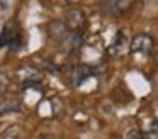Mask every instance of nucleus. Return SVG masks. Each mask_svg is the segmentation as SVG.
<instances>
[{
    "label": "nucleus",
    "mask_w": 158,
    "mask_h": 139,
    "mask_svg": "<svg viewBox=\"0 0 158 139\" xmlns=\"http://www.w3.org/2000/svg\"><path fill=\"white\" fill-rule=\"evenodd\" d=\"M19 37V26L15 20H7L4 26V29H2V32H0V47L7 46V44L14 43L15 39Z\"/></svg>",
    "instance_id": "obj_2"
},
{
    "label": "nucleus",
    "mask_w": 158,
    "mask_h": 139,
    "mask_svg": "<svg viewBox=\"0 0 158 139\" xmlns=\"http://www.w3.org/2000/svg\"><path fill=\"white\" fill-rule=\"evenodd\" d=\"M144 139H158V124H153L144 132Z\"/></svg>",
    "instance_id": "obj_7"
},
{
    "label": "nucleus",
    "mask_w": 158,
    "mask_h": 139,
    "mask_svg": "<svg viewBox=\"0 0 158 139\" xmlns=\"http://www.w3.org/2000/svg\"><path fill=\"white\" fill-rule=\"evenodd\" d=\"M65 24L70 31H75V32L80 31L85 26V14H83V10H80V9L68 10L65 15Z\"/></svg>",
    "instance_id": "obj_3"
},
{
    "label": "nucleus",
    "mask_w": 158,
    "mask_h": 139,
    "mask_svg": "<svg viewBox=\"0 0 158 139\" xmlns=\"http://www.w3.org/2000/svg\"><path fill=\"white\" fill-rule=\"evenodd\" d=\"M131 5H133V0H106L102 9H104V12L109 14V15H121V14H124Z\"/></svg>",
    "instance_id": "obj_4"
},
{
    "label": "nucleus",
    "mask_w": 158,
    "mask_h": 139,
    "mask_svg": "<svg viewBox=\"0 0 158 139\" xmlns=\"http://www.w3.org/2000/svg\"><path fill=\"white\" fill-rule=\"evenodd\" d=\"M155 47L153 37L148 34H136L131 41V51L133 53H141V54H150Z\"/></svg>",
    "instance_id": "obj_1"
},
{
    "label": "nucleus",
    "mask_w": 158,
    "mask_h": 139,
    "mask_svg": "<svg viewBox=\"0 0 158 139\" xmlns=\"http://www.w3.org/2000/svg\"><path fill=\"white\" fill-rule=\"evenodd\" d=\"M21 110V102L15 98H4L0 102V114H7V112H19Z\"/></svg>",
    "instance_id": "obj_5"
},
{
    "label": "nucleus",
    "mask_w": 158,
    "mask_h": 139,
    "mask_svg": "<svg viewBox=\"0 0 158 139\" xmlns=\"http://www.w3.org/2000/svg\"><path fill=\"white\" fill-rule=\"evenodd\" d=\"M123 139H144V132L138 127H133V129L124 132Z\"/></svg>",
    "instance_id": "obj_6"
},
{
    "label": "nucleus",
    "mask_w": 158,
    "mask_h": 139,
    "mask_svg": "<svg viewBox=\"0 0 158 139\" xmlns=\"http://www.w3.org/2000/svg\"><path fill=\"white\" fill-rule=\"evenodd\" d=\"M65 2H73V0H65Z\"/></svg>",
    "instance_id": "obj_8"
}]
</instances>
